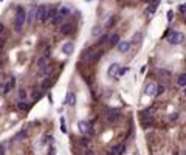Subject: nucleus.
Returning a JSON list of instances; mask_svg holds the SVG:
<instances>
[{
    "label": "nucleus",
    "instance_id": "27",
    "mask_svg": "<svg viewBox=\"0 0 186 155\" xmlns=\"http://www.w3.org/2000/svg\"><path fill=\"white\" fill-rule=\"evenodd\" d=\"M26 96H28L26 90H25V89H20V90H19V99H20V101H25Z\"/></svg>",
    "mask_w": 186,
    "mask_h": 155
},
{
    "label": "nucleus",
    "instance_id": "12",
    "mask_svg": "<svg viewBox=\"0 0 186 155\" xmlns=\"http://www.w3.org/2000/svg\"><path fill=\"white\" fill-rule=\"evenodd\" d=\"M141 40H143V33L141 31H137V33L132 36V39H130V45H140Z\"/></svg>",
    "mask_w": 186,
    "mask_h": 155
},
{
    "label": "nucleus",
    "instance_id": "1",
    "mask_svg": "<svg viewBox=\"0 0 186 155\" xmlns=\"http://www.w3.org/2000/svg\"><path fill=\"white\" fill-rule=\"evenodd\" d=\"M26 24V12L24 10V6H17L16 11V19H14V33H22V28Z\"/></svg>",
    "mask_w": 186,
    "mask_h": 155
},
{
    "label": "nucleus",
    "instance_id": "47",
    "mask_svg": "<svg viewBox=\"0 0 186 155\" xmlns=\"http://www.w3.org/2000/svg\"><path fill=\"white\" fill-rule=\"evenodd\" d=\"M0 65H2V62H0Z\"/></svg>",
    "mask_w": 186,
    "mask_h": 155
},
{
    "label": "nucleus",
    "instance_id": "8",
    "mask_svg": "<svg viewBox=\"0 0 186 155\" xmlns=\"http://www.w3.org/2000/svg\"><path fill=\"white\" fill-rule=\"evenodd\" d=\"M116 47H118V51L120 53H127L130 50V40H120Z\"/></svg>",
    "mask_w": 186,
    "mask_h": 155
},
{
    "label": "nucleus",
    "instance_id": "3",
    "mask_svg": "<svg viewBox=\"0 0 186 155\" xmlns=\"http://www.w3.org/2000/svg\"><path fill=\"white\" fill-rule=\"evenodd\" d=\"M47 12H48V6L47 5H39L37 11H36V19L39 24H47Z\"/></svg>",
    "mask_w": 186,
    "mask_h": 155
},
{
    "label": "nucleus",
    "instance_id": "24",
    "mask_svg": "<svg viewBox=\"0 0 186 155\" xmlns=\"http://www.w3.org/2000/svg\"><path fill=\"white\" fill-rule=\"evenodd\" d=\"M115 22H116V17H115V16H110V19L106 22V30H107V28H112V26L115 25Z\"/></svg>",
    "mask_w": 186,
    "mask_h": 155
},
{
    "label": "nucleus",
    "instance_id": "4",
    "mask_svg": "<svg viewBox=\"0 0 186 155\" xmlns=\"http://www.w3.org/2000/svg\"><path fill=\"white\" fill-rule=\"evenodd\" d=\"M118 118H120V112L116 110V109H110L107 113H106V120H107V122H115V121H118Z\"/></svg>",
    "mask_w": 186,
    "mask_h": 155
},
{
    "label": "nucleus",
    "instance_id": "11",
    "mask_svg": "<svg viewBox=\"0 0 186 155\" xmlns=\"http://www.w3.org/2000/svg\"><path fill=\"white\" fill-rule=\"evenodd\" d=\"M155 92H157V85H155V82L147 84L146 89H144V95H146V96H154V95H155Z\"/></svg>",
    "mask_w": 186,
    "mask_h": 155
},
{
    "label": "nucleus",
    "instance_id": "5",
    "mask_svg": "<svg viewBox=\"0 0 186 155\" xmlns=\"http://www.w3.org/2000/svg\"><path fill=\"white\" fill-rule=\"evenodd\" d=\"M78 129H79V132L81 134H92V129H90V121H79L78 122Z\"/></svg>",
    "mask_w": 186,
    "mask_h": 155
},
{
    "label": "nucleus",
    "instance_id": "15",
    "mask_svg": "<svg viewBox=\"0 0 186 155\" xmlns=\"http://www.w3.org/2000/svg\"><path fill=\"white\" fill-rule=\"evenodd\" d=\"M154 113H155V107H149L141 113V120H146V118H154Z\"/></svg>",
    "mask_w": 186,
    "mask_h": 155
},
{
    "label": "nucleus",
    "instance_id": "28",
    "mask_svg": "<svg viewBox=\"0 0 186 155\" xmlns=\"http://www.w3.org/2000/svg\"><path fill=\"white\" fill-rule=\"evenodd\" d=\"M101 33H102V28H101V26H95V28L92 30V34H93V36H101Z\"/></svg>",
    "mask_w": 186,
    "mask_h": 155
},
{
    "label": "nucleus",
    "instance_id": "25",
    "mask_svg": "<svg viewBox=\"0 0 186 155\" xmlns=\"http://www.w3.org/2000/svg\"><path fill=\"white\" fill-rule=\"evenodd\" d=\"M47 57H48V54H47V56H42V57H39L37 59V67L39 68H42V67H45V65H47Z\"/></svg>",
    "mask_w": 186,
    "mask_h": 155
},
{
    "label": "nucleus",
    "instance_id": "9",
    "mask_svg": "<svg viewBox=\"0 0 186 155\" xmlns=\"http://www.w3.org/2000/svg\"><path fill=\"white\" fill-rule=\"evenodd\" d=\"M36 11H37V5H33L30 8V11L26 12V24H33V20L36 19Z\"/></svg>",
    "mask_w": 186,
    "mask_h": 155
},
{
    "label": "nucleus",
    "instance_id": "2",
    "mask_svg": "<svg viewBox=\"0 0 186 155\" xmlns=\"http://www.w3.org/2000/svg\"><path fill=\"white\" fill-rule=\"evenodd\" d=\"M165 37L167 39V42L171 45H180L185 42V34L180 33V31H174V30H167Z\"/></svg>",
    "mask_w": 186,
    "mask_h": 155
},
{
    "label": "nucleus",
    "instance_id": "18",
    "mask_svg": "<svg viewBox=\"0 0 186 155\" xmlns=\"http://www.w3.org/2000/svg\"><path fill=\"white\" fill-rule=\"evenodd\" d=\"M51 20H53V25H62L64 24V17H62L61 14H57V12H56V16H54Z\"/></svg>",
    "mask_w": 186,
    "mask_h": 155
},
{
    "label": "nucleus",
    "instance_id": "42",
    "mask_svg": "<svg viewBox=\"0 0 186 155\" xmlns=\"http://www.w3.org/2000/svg\"><path fill=\"white\" fill-rule=\"evenodd\" d=\"M3 31H5V26H3V24H2V22H0V36L3 34Z\"/></svg>",
    "mask_w": 186,
    "mask_h": 155
},
{
    "label": "nucleus",
    "instance_id": "36",
    "mask_svg": "<svg viewBox=\"0 0 186 155\" xmlns=\"http://www.w3.org/2000/svg\"><path fill=\"white\" fill-rule=\"evenodd\" d=\"M5 149H6V144L0 143V155H5Z\"/></svg>",
    "mask_w": 186,
    "mask_h": 155
},
{
    "label": "nucleus",
    "instance_id": "35",
    "mask_svg": "<svg viewBox=\"0 0 186 155\" xmlns=\"http://www.w3.org/2000/svg\"><path fill=\"white\" fill-rule=\"evenodd\" d=\"M61 130L64 132V134H67V127H65V120L64 118H61Z\"/></svg>",
    "mask_w": 186,
    "mask_h": 155
},
{
    "label": "nucleus",
    "instance_id": "22",
    "mask_svg": "<svg viewBox=\"0 0 186 155\" xmlns=\"http://www.w3.org/2000/svg\"><path fill=\"white\" fill-rule=\"evenodd\" d=\"M17 109H19V110H28L30 104L26 101H19V102H17Z\"/></svg>",
    "mask_w": 186,
    "mask_h": 155
},
{
    "label": "nucleus",
    "instance_id": "7",
    "mask_svg": "<svg viewBox=\"0 0 186 155\" xmlns=\"http://www.w3.org/2000/svg\"><path fill=\"white\" fill-rule=\"evenodd\" d=\"M120 68H121V65L118 62L110 64V67H109V70H107V76L109 78H115L118 75V70H120Z\"/></svg>",
    "mask_w": 186,
    "mask_h": 155
},
{
    "label": "nucleus",
    "instance_id": "49",
    "mask_svg": "<svg viewBox=\"0 0 186 155\" xmlns=\"http://www.w3.org/2000/svg\"><path fill=\"white\" fill-rule=\"evenodd\" d=\"M0 2H2V0H0Z\"/></svg>",
    "mask_w": 186,
    "mask_h": 155
},
{
    "label": "nucleus",
    "instance_id": "21",
    "mask_svg": "<svg viewBox=\"0 0 186 155\" xmlns=\"http://www.w3.org/2000/svg\"><path fill=\"white\" fill-rule=\"evenodd\" d=\"M152 124H154V118H146V120H141V126L146 127V129L152 127Z\"/></svg>",
    "mask_w": 186,
    "mask_h": 155
},
{
    "label": "nucleus",
    "instance_id": "39",
    "mask_svg": "<svg viewBox=\"0 0 186 155\" xmlns=\"http://www.w3.org/2000/svg\"><path fill=\"white\" fill-rule=\"evenodd\" d=\"M158 5H160V0H152V3H151V6H154V8H157Z\"/></svg>",
    "mask_w": 186,
    "mask_h": 155
},
{
    "label": "nucleus",
    "instance_id": "10",
    "mask_svg": "<svg viewBox=\"0 0 186 155\" xmlns=\"http://www.w3.org/2000/svg\"><path fill=\"white\" fill-rule=\"evenodd\" d=\"M14 85H16V78H14V76H11V78H10V81H8V82L5 84V87H3V93H5V95H6V93H10L11 90L14 89Z\"/></svg>",
    "mask_w": 186,
    "mask_h": 155
},
{
    "label": "nucleus",
    "instance_id": "26",
    "mask_svg": "<svg viewBox=\"0 0 186 155\" xmlns=\"http://www.w3.org/2000/svg\"><path fill=\"white\" fill-rule=\"evenodd\" d=\"M165 90H166V87L163 84H160V85H157V92H155V96H160V95H163L165 93Z\"/></svg>",
    "mask_w": 186,
    "mask_h": 155
},
{
    "label": "nucleus",
    "instance_id": "46",
    "mask_svg": "<svg viewBox=\"0 0 186 155\" xmlns=\"http://www.w3.org/2000/svg\"><path fill=\"white\" fill-rule=\"evenodd\" d=\"M185 155H186V150H185Z\"/></svg>",
    "mask_w": 186,
    "mask_h": 155
},
{
    "label": "nucleus",
    "instance_id": "16",
    "mask_svg": "<svg viewBox=\"0 0 186 155\" xmlns=\"http://www.w3.org/2000/svg\"><path fill=\"white\" fill-rule=\"evenodd\" d=\"M65 104H68L70 107H75L76 104V95L73 92H70L68 95H67V99H65Z\"/></svg>",
    "mask_w": 186,
    "mask_h": 155
},
{
    "label": "nucleus",
    "instance_id": "32",
    "mask_svg": "<svg viewBox=\"0 0 186 155\" xmlns=\"http://www.w3.org/2000/svg\"><path fill=\"white\" fill-rule=\"evenodd\" d=\"M79 144L82 146V147L87 149V146H89V138H81V140H79Z\"/></svg>",
    "mask_w": 186,
    "mask_h": 155
},
{
    "label": "nucleus",
    "instance_id": "23",
    "mask_svg": "<svg viewBox=\"0 0 186 155\" xmlns=\"http://www.w3.org/2000/svg\"><path fill=\"white\" fill-rule=\"evenodd\" d=\"M109 42V34H101L99 36V40L96 42V45H104Z\"/></svg>",
    "mask_w": 186,
    "mask_h": 155
},
{
    "label": "nucleus",
    "instance_id": "29",
    "mask_svg": "<svg viewBox=\"0 0 186 155\" xmlns=\"http://www.w3.org/2000/svg\"><path fill=\"white\" fill-rule=\"evenodd\" d=\"M50 85H51V81H50L48 78H44V81H42V89H48Z\"/></svg>",
    "mask_w": 186,
    "mask_h": 155
},
{
    "label": "nucleus",
    "instance_id": "19",
    "mask_svg": "<svg viewBox=\"0 0 186 155\" xmlns=\"http://www.w3.org/2000/svg\"><path fill=\"white\" fill-rule=\"evenodd\" d=\"M177 82H178V85H180V87H186V71H185V73H181V75L178 76Z\"/></svg>",
    "mask_w": 186,
    "mask_h": 155
},
{
    "label": "nucleus",
    "instance_id": "20",
    "mask_svg": "<svg viewBox=\"0 0 186 155\" xmlns=\"http://www.w3.org/2000/svg\"><path fill=\"white\" fill-rule=\"evenodd\" d=\"M122 149H124V147H122L121 144H115L110 149V152H109V154H110V155H118V154H120V150H122Z\"/></svg>",
    "mask_w": 186,
    "mask_h": 155
},
{
    "label": "nucleus",
    "instance_id": "6",
    "mask_svg": "<svg viewBox=\"0 0 186 155\" xmlns=\"http://www.w3.org/2000/svg\"><path fill=\"white\" fill-rule=\"evenodd\" d=\"M73 51H75V42L68 40V42H65L64 45H62V53H64L65 56H70Z\"/></svg>",
    "mask_w": 186,
    "mask_h": 155
},
{
    "label": "nucleus",
    "instance_id": "40",
    "mask_svg": "<svg viewBox=\"0 0 186 155\" xmlns=\"http://www.w3.org/2000/svg\"><path fill=\"white\" fill-rule=\"evenodd\" d=\"M84 155H95V152H93V150H90V149H85L84 150Z\"/></svg>",
    "mask_w": 186,
    "mask_h": 155
},
{
    "label": "nucleus",
    "instance_id": "31",
    "mask_svg": "<svg viewBox=\"0 0 186 155\" xmlns=\"http://www.w3.org/2000/svg\"><path fill=\"white\" fill-rule=\"evenodd\" d=\"M25 136H26V130L24 129V130H20L19 134L16 135V140H22V138H25Z\"/></svg>",
    "mask_w": 186,
    "mask_h": 155
},
{
    "label": "nucleus",
    "instance_id": "30",
    "mask_svg": "<svg viewBox=\"0 0 186 155\" xmlns=\"http://www.w3.org/2000/svg\"><path fill=\"white\" fill-rule=\"evenodd\" d=\"M177 118H178V113L174 112V113H171V115L167 116V120H169L171 122H174V121H177Z\"/></svg>",
    "mask_w": 186,
    "mask_h": 155
},
{
    "label": "nucleus",
    "instance_id": "48",
    "mask_svg": "<svg viewBox=\"0 0 186 155\" xmlns=\"http://www.w3.org/2000/svg\"><path fill=\"white\" fill-rule=\"evenodd\" d=\"M87 2H90V0H87Z\"/></svg>",
    "mask_w": 186,
    "mask_h": 155
},
{
    "label": "nucleus",
    "instance_id": "38",
    "mask_svg": "<svg viewBox=\"0 0 186 155\" xmlns=\"http://www.w3.org/2000/svg\"><path fill=\"white\" fill-rule=\"evenodd\" d=\"M178 11L185 14V12H186V3H183V5H180V6H178Z\"/></svg>",
    "mask_w": 186,
    "mask_h": 155
},
{
    "label": "nucleus",
    "instance_id": "45",
    "mask_svg": "<svg viewBox=\"0 0 186 155\" xmlns=\"http://www.w3.org/2000/svg\"><path fill=\"white\" fill-rule=\"evenodd\" d=\"M185 96H186V89H185Z\"/></svg>",
    "mask_w": 186,
    "mask_h": 155
},
{
    "label": "nucleus",
    "instance_id": "43",
    "mask_svg": "<svg viewBox=\"0 0 186 155\" xmlns=\"http://www.w3.org/2000/svg\"><path fill=\"white\" fill-rule=\"evenodd\" d=\"M144 71H146V65H143L141 68H140V73H144Z\"/></svg>",
    "mask_w": 186,
    "mask_h": 155
},
{
    "label": "nucleus",
    "instance_id": "44",
    "mask_svg": "<svg viewBox=\"0 0 186 155\" xmlns=\"http://www.w3.org/2000/svg\"><path fill=\"white\" fill-rule=\"evenodd\" d=\"M0 81H2V71H0Z\"/></svg>",
    "mask_w": 186,
    "mask_h": 155
},
{
    "label": "nucleus",
    "instance_id": "33",
    "mask_svg": "<svg viewBox=\"0 0 186 155\" xmlns=\"http://www.w3.org/2000/svg\"><path fill=\"white\" fill-rule=\"evenodd\" d=\"M31 96H33L34 101H37V99L40 98V92H39V90H33V95H31Z\"/></svg>",
    "mask_w": 186,
    "mask_h": 155
},
{
    "label": "nucleus",
    "instance_id": "37",
    "mask_svg": "<svg viewBox=\"0 0 186 155\" xmlns=\"http://www.w3.org/2000/svg\"><path fill=\"white\" fill-rule=\"evenodd\" d=\"M158 73H160V75H163V76H169V75H171L169 70H163V68H161V70H158Z\"/></svg>",
    "mask_w": 186,
    "mask_h": 155
},
{
    "label": "nucleus",
    "instance_id": "13",
    "mask_svg": "<svg viewBox=\"0 0 186 155\" xmlns=\"http://www.w3.org/2000/svg\"><path fill=\"white\" fill-rule=\"evenodd\" d=\"M71 33H73V25H71V24H62L61 25V34L68 36Z\"/></svg>",
    "mask_w": 186,
    "mask_h": 155
},
{
    "label": "nucleus",
    "instance_id": "41",
    "mask_svg": "<svg viewBox=\"0 0 186 155\" xmlns=\"http://www.w3.org/2000/svg\"><path fill=\"white\" fill-rule=\"evenodd\" d=\"M172 17H174V12H172V11H167V20H172Z\"/></svg>",
    "mask_w": 186,
    "mask_h": 155
},
{
    "label": "nucleus",
    "instance_id": "14",
    "mask_svg": "<svg viewBox=\"0 0 186 155\" xmlns=\"http://www.w3.org/2000/svg\"><path fill=\"white\" fill-rule=\"evenodd\" d=\"M70 12H71V8L68 5H61V6H59V10H57V14H61L62 17L70 16Z\"/></svg>",
    "mask_w": 186,
    "mask_h": 155
},
{
    "label": "nucleus",
    "instance_id": "17",
    "mask_svg": "<svg viewBox=\"0 0 186 155\" xmlns=\"http://www.w3.org/2000/svg\"><path fill=\"white\" fill-rule=\"evenodd\" d=\"M118 42H120V36H118L116 33L109 36V42H107L109 47H115V45H118Z\"/></svg>",
    "mask_w": 186,
    "mask_h": 155
},
{
    "label": "nucleus",
    "instance_id": "34",
    "mask_svg": "<svg viewBox=\"0 0 186 155\" xmlns=\"http://www.w3.org/2000/svg\"><path fill=\"white\" fill-rule=\"evenodd\" d=\"M127 70H129L127 67H122V68H120V70H118V75H116V76H122V75H126V73H127Z\"/></svg>",
    "mask_w": 186,
    "mask_h": 155
}]
</instances>
